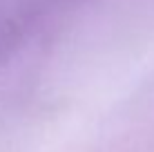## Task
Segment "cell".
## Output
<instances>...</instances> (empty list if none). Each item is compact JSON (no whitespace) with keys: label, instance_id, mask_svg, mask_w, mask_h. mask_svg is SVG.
Instances as JSON below:
<instances>
[{"label":"cell","instance_id":"obj_1","mask_svg":"<svg viewBox=\"0 0 154 152\" xmlns=\"http://www.w3.org/2000/svg\"><path fill=\"white\" fill-rule=\"evenodd\" d=\"M54 0H0V51L27 34Z\"/></svg>","mask_w":154,"mask_h":152}]
</instances>
